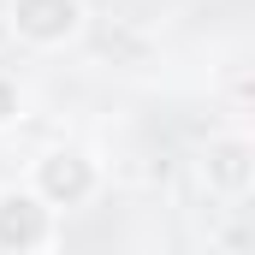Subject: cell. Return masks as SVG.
<instances>
[{"instance_id": "cell-1", "label": "cell", "mask_w": 255, "mask_h": 255, "mask_svg": "<svg viewBox=\"0 0 255 255\" xmlns=\"http://www.w3.org/2000/svg\"><path fill=\"white\" fill-rule=\"evenodd\" d=\"M6 24L30 48H60L83 30V0H6Z\"/></svg>"}, {"instance_id": "cell-2", "label": "cell", "mask_w": 255, "mask_h": 255, "mask_svg": "<svg viewBox=\"0 0 255 255\" xmlns=\"http://www.w3.org/2000/svg\"><path fill=\"white\" fill-rule=\"evenodd\" d=\"M30 190L42 196L48 208H77V202H89V196H95V160H89V154H77V148H48V154L36 160Z\"/></svg>"}, {"instance_id": "cell-3", "label": "cell", "mask_w": 255, "mask_h": 255, "mask_svg": "<svg viewBox=\"0 0 255 255\" xmlns=\"http://www.w3.org/2000/svg\"><path fill=\"white\" fill-rule=\"evenodd\" d=\"M54 238V208L36 190H0V255H36Z\"/></svg>"}, {"instance_id": "cell-4", "label": "cell", "mask_w": 255, "mask_h": 255, "mask_svg": "<svg viewBox=\"0 0 255 255\" xmlns=\"http://www.w3.org/2000/svg\"><path fill=\"white\" fill-rule=\"evenodd\" d=\"M202 178H208V190H220V196H250V178H255L250 142L244 136H214L208 154H202Z\"/></svg>"}, {"instance_id": "cell-5", "label": "cell", "mask_w": 255, "mask_h": 255, "mask_svg": "<svg viewBox=\"0 0 255 255\" xmlns=\"http://www.w3.org/2000/svg\"><path fill=\"white\" fill-rule=\"evenodd\" d=\"M18 107H24L18 83H12V77H0V125H12V119H18Z\"/></svg>"}]
</instances>
